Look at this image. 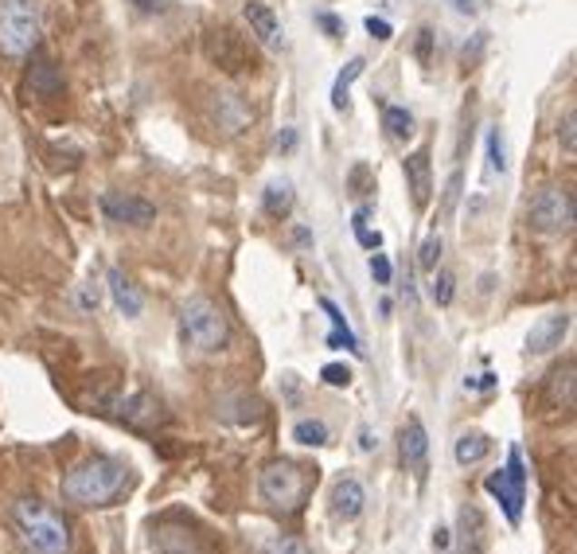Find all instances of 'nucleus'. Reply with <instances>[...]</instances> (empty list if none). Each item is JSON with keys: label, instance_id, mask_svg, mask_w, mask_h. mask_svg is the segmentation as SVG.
<instances>
[{"label": "nucleus", "instance_id": "obj_1", "mask_svg": "<svg viewBox=\"0 0 577 554\" xmlns=\"http://www.w3.org/2000/svg\"><path fill=\"white\" fill-rule=\"evenodd\" d=\"M129 488V469L113 457H86L63 477V500L78 508H110Z\"/></svg>", "mask_w": 577, "mask_h": 554}, {"label": "nucleus", "instance_id": "obj_2", "mask_svg": "<svg viewBox=\"0 0 577 554\" xmlns=\"http://www.w3.org/2000/svg\"><path fill=\"white\" fill-rule=\"evenodd\" d=\"M12 523L20 531V543L32 554H67L71 550V527L55 508L44 500H16L12 504Z\"/></svg>", "mask_w": 577, "mask_h": 554}, {"label": "nucleus", "instance_id": "obj_3", "mask_svg": "<svg viewBox=\"0 0 577 554\" xmlns=\"http://www.w3.org/2000/svg\"><path fill=\"white\" fill-rule=\"evenodd\" d=\"M180 332L195 351L211 355V351L227 348L230 324H227V312H222L211 297H191V301H183V309H180Z\"/></svg>", "mask_w": 577, "mask_h": 554}, {"label": "nucleus", "instance_id": "obj_4", "mask_svg": "<svg viewBox=\"0 0 577 554\" xmlns=\"http://www.w3.org/2000/svg\"><path fill=\"white\" fill-rule=\"evenodd\" d=\"M44 32V8L39 0H0V51L12 59L32 55Z\"/></svg>", "mask_w": 577, "mask_h": 554}, {"label": "nucleus", "instance_id": "obj_5", "mask_svg": "<svg viewBox=\"0 0 577 554\" xmlns=\"http://www.w3.org/2000/svg\"><path fill=\"white\" fill-rule=\"evenodd\" d=\"M258 492L269 508L278 511H297L308 496V469H300L297 460H273V465L261 469Z\"/></svg>", "mask_w": 577, "mask_h": 554}, {"label": "nucleus", "instance_id": "obj_6", "mask_svg": "<svg viewBox=\"0 0 577 554\" xmlns=\"http://www.w3.org/2000/svg\"><path fill=\"white\" fill-rule=\"evenodd\" d=\"M573 219H577L573 192L570 188H558V183L534 192V200L527 207V223L539 234H566V231H573Z\"/></svg>", "mask_w": 577, "mask_h": 554}, {"label": "nucleus", "instance_id": "obj_7", "mask_svg": "<svg viewBox=\"0 0 577 554\" xmlns=\"http://www.w3.org/2000/svg\"><path fill=\"white\" fill-rule=\"evenodd\" d=\"M484 488L500 500L507 523L519 527L523 523V504H527V469H523V453L511 450L507 453V465L500 472H492V477L484 480Z\"/></svg>", "mask_w": 577, "mask_h": 554}, {"label": "nucleus", "instance_id": "obj_8", "mask_svg": "<svg viewBox=\"0 0 577 554\" xmlns=\"http://www.w3.org/2000/svg\"><path fill=\"white\" fill-rule=\"evenodd\" d=\"M207 51H211V59H215L227 74H242V71H254V67H258L254 51L246 47L230 28H219V32L207 35Z\"/></svg>", "mask_w": 577, "mask_h": 554}, {"label": "nucleus", "instance_id": "obj_9", "mask_svg": "<svg viewBox=\"0 0 577 554\" xmlns=\"http://www.w3.org/2000/svg\"><path fill=\"white\" fill-rule=\"evenodd\" d=\"M102 215L110 223H125V227H149L156 219V207L149 200H141V195H125V192H106L98 200Z\"/></svg>", "mask_w": 577, "mask_h": 554}, {"label": "nucleus", "instance_id": "obj_10", "mask_svg": "<svg viewBox=\"0 0 577 554\" xmlns=\"http://www.w3.org/2000/svg\"><path fill=\"white\" fill-rule=\"evenodd\" d=\"M566 332H570V312H566V309L546 312V316H539V321L531 324V332H527V351H531V355L554 351V348H562Z\"/></svg>", "mask_w": 577, "mask_h": 554}, {"label": "nucleus", "instance_id": "obj_11", "mask_svg": "<svg viewBox=\"0 0 577 554\" xmlns=\"http://www.w3.org/2000/svg\"><path fill=\"white\" fill-rule=\"evenodd\" d=\"M113 418L125 421V426H133V430H152L164 414H161V402H156L149 391H133V394H125V399L113 402Z\"/></svg>", "mask_w": 577, "mask_h": 554}, {"label": "nucleus", "instance_id": "obj_12", "mask_svg": "<svg viewBox=\"0 0 577 554\" xmlns=\"http://www.w3.org/2000/svg\"><path fill=\"white\" fill-rule=\"evenodd\" d=\"M398 453H402V465L422 472L425 469V457H429V433L422 426V418L410 414L406 418V426L398 430Z\"/></svg>", "mask_w": 577, "mask_h": 554}, {"label": "nucleus", "instance_id": "obj_13", "mask_svg": "<svg viewBox=\"0 0 577 554\" xmlns=\"http://www.w3.org/2000/svg\"><path fill=\"white\" fill-rule=\"evenodd\" d=\"M363 508H367L363 484H359L356 477L336 480V488H332V516H336V519H344V523H356V519L363 516Z\"/></svg>", "mask_w": 577, "mask_h": 554}, {"label": "nucleus", "instance_id": "obj_14", "mask_svg": "<svg viewBox=\"0 0 577 554\" xmlns=\"http://www.w3.org/2000/svg\"><path fill=\"white\" fill-rule=\"evenodd\" d=\"M406 183H410V195L417 207L429 203V192H433V164H429V149H417L406 156Z\"/></svg>", "mask_w": 577, "mask_h": 554}, {"label": "nucleus", "instance_id": "obj_15", "mask_svg": "<svg viewBox=\"0 0 577 554\" xmlns=\"http://www.w3.org/2000/svg\"><path fill=\"white\" fill-rule=\"evenodd\" d=\"M246 24H250V32L266 47H278L281 44V20H278V12H273L269 5H258V0H250V5H246Z\"/></svg>", "mask_w": 577, "mask_h": 554}, {"label": "nucleus", "instance_id": "obj_16", "mask_svg": "<svg viewBox=\"0 0 577 554\" xmlns=\"http://www.w3.org/2000/svg\"><path fill=\"white\" fill-rule=\"evenodd\" d=\"M110 297H113V305H117V312L122 316H129V321H133V316H141V309H144V297H141V289L129 282V277L122 273V270H110Z\"/></svg>", "mask_w": 577, "mask_h": 554}, {"label": "nucleus", "instance_id": "obj_17", "mask_svg": "<svg viewBox=\"0 0 577 554\" xmlns=\"http://www.w3.org/2000/svg\"><path fill=\"white\" fill-rule=\"evenodd\" d=\"M35 55V51H32ZM63 90V74L55 71V63H51L47 55H35V67H32V74H28V94H35V98H55Z\"/></svg>", "mask_w": 577, "mask_h": 554}, {"label": "nucleus", "instance_id": "obj_18", "mask_svg": "<svg viewBox=\"0 0 577 554\" xmlns=\"http://www.w3.org/2000/svg\"><path fill=\"white\" fill-rule=\"evenodd\" d=\"M320 309L328 312V321H332V328H336V332L332 336H328V348H339V344H344L347 351H363L359 348V340H356V332H351V324H347V316H344V309H339L336 305V301L332 297H320Z\"/></svg>", "mask_w": 577, "mask_h": 554}, {"label": "nucleus", "instance_id": "obj_19", "mask_svg": "<svg viewBox=\"0 0 577 554\" xmlns=\"http://www.w3.org/2000/svg\"><path fill=\"white\" fill-rule=\"evenodd\" d=\"M488 453H492V438H488V433H461L456 445H453L456 465H480Z\"/></svg>", "mask_w": 577, "mask_h": 554}, {"label": "nucleus", "instance_id": "obj_20", "mask_svg": "<svg viewBox=\"0 0 577 554\" xmlns=\"http://www.w3.org/2000/svg\"><path fill=\"white\" fill-rule=\"evenodd\" d=\"M461 554H484V516H480V508L461 511Z\"/></svg>", "mask_w": 577, "mask_h": 554}, {"label": "nucleus", "instance_id": "obj_21", "mask_svg": "<svg viewBox=\"0 0 577 554\" xmlns=\"http://www.w3.org/2000/svg\"><path fill=\"white\" fill-rule=\"evenodd\" d=\"M363 67H367L363 59H351L347 67L339 71L336 86H332V110H336V114H344V110H347V102H351V98H347V94H351V83H356V78L363 74Z\"/></svg>", "mask_w": 577, "mask_h": 554}, {"label": "nucleus", "instance_id": "obj_22", "mask_svg": "<svg viewBox=\"0 0 577 554\" xmlns=\"http://www.w3.org/2000/svg\"><path fill=\"white\" fill-rule=\"evenodd\" d=\"M293 441L297 445H328L332 441V430H328V421L324 418H300L297 426H293Z\"/></svg>", "mask_w": 577, "mask_h": 554}, {"label": "nucleus", "instance_id": "obj_23", "mask_svg": "<svg viewBox=\"0 0 577 554\" xmlns=\"http://www.w3.org/2000/svg\"><path fill=\"white\" fill-rule=\"evenodd\" d=\"M383 129L395 141L414 137V114L406 110V105H383Z\"/></svg>", "mask_w": 577, "mask_h": 554}, {"label": "nucleus", "instance_id": "obj_24", "mask_svg": "<svg viewBox=\"0 0 577 554\" xmlns=\"http://www.w3.org/2000/svg\"><path fill=\"white\" fill-rule=\"evenodd\" d=\"M266 211H269V215H278V219H285L288 211H293V183L273 180L266 188Z\"/></svg>", "mask_w": 577, "mask_h": 554}, {"label": "nucleus", "instance_id": "obj_25", "mask_svg": "<svg viewBox=\"0 0 577 554\" xmlns=\"http://www.w3.org/2000/svg\"><path fill=\"white\" fill-rule=\"evenodd\" d=\"M488 173L492 176L507 173V144H504V129L500 125L488 129Z\"/></svg>", "mask_w": 577, "mask_h": 554}, {"label": "nucleus", "instance_id": "obj_26", "mask_svg": "<svg viewBox=\"0 0 577 554\" xmlns=\"http://www.w3.org/2000/svg\"><path fill=\"white\" fill-rule=\"evenodd\" d=\"M554 402H562V411L573 406V363H566L562 371H554Z\"/></svg>", "mask_w": 577, "mask_h": 554}, {"label": "nucleus", "instance_id": "obj_27", "mask_svg": "<svg viewBox=\"0 0 577 554\" xmlns=\"http://www.w3.org/2000/svg\"><path fill=\"white\" fill-rule=\"evenodd\" d=\"M367 219H371V207H359V211H356V223H351V227H356L359 246L378 250V246H383V234H378V231H367Z\"/></svg>", "mask_w": 577, "mask_h": 554}, {"label": "nucleus", "instance_id": "obj_28", "mask_svg": "<svg viewBox=\"0 0 577 554\" xmlns=\"http://www.w3.org/2000/svg\"><path fill=\"white\" fill-rule=\"evenodd\" d=\"M461 188H465V173H461V168H453L449 183H445V203H441V219H449L453 211H456V203H461Z\"/></svg>", "mask_w": 577, "mask_h": 554}, {"label": "nucleus", "instance_id": "obj_29", "mask_svg": "<svg viewBox=\"0 0 577 554\" xmlns=\"http://www.w3.org/2000/svg\"><path fill=\"white\" fill-rule=\"evenodd\" d=\"M441 250H445L441 234H429V239L422 242V250H417V266H422V270H437V262H441Z\"/></svg>", "mask_w": 577, "mask_h": 554}, {"label": "nucleus", "instance_id": "obj_30", "mask_svg": "<svg viewBox=\"0 0 577 554\" xmlns=\"http://www.w3.org/2000/svg\"><path fill=\"white\" fill-rule=\"evenodd\" d=\"M266 554H317L305 539H293V535H281V539H273V543L266 547Z\"/></svg>", "mask_w": 577, "mask_h": 554}, {"label": "nucleus", "instance_id": "obj_31", "mask_svg": "<svg viewBox=\"0 0 577 554\" xmlns=\"http://www.w3.org/2000/svg\"><path fill=\"white\" fill-rule=\"evenodd\" d=\"M573 125H577V114H573V110H566V117L558 122V141H562V149H566V156H573V153H577Z\"/></svg>", "mask_w": 577, "mask_h": 554}, {"label": "nucleus", "instance_id": "obj_32", "mask_svg": "<svg viewBox=\"0 0 577 554\" xmlns=\"http://www.w3.org/2000/svg\"><path fill=\"white\" fill-rule=\"evenodd\" d=\"M433 273H437V270H433ZM429 293H433V301H437L441 309L449 305V301H453V273H437V277H433V289H429Z\"/></svg>", "mask_w": 577, "mask_h": 554}, {"label": "nucleus", "instance_id": "obj_33", "mask_svg": "<svg viewBox=\"0 0 577 554\" xmlns=\"http://www.w3.org/2000/svg\"><path fill=\"white\" fill-rule=\"evenodd\" d=\"M390 273H395V266H390L386 254H371V277L378 285H390Z\"/></svg>", "mask_w": 577, "mask_h": 554}, {"label": "nucleus", "instance_id": "obj_34", "mask_svg": "<svg viewBox=\"0 0 577 554\" xmlns=\"http://www.w3.org/2000/svg\"><path fill=\"white\" fill-rule=\"evenodd\" d=\"M320 375H324V382H332V387H347V382H351V371H347V367H339V363H328Z\"/></svg>", "mask_w": 577, "mask_h": 554}, {"label": "nucleus", "instance_id": "obj_35", "mask_svg": "<svg viewBox=\"0 0 577 554\" xmlns=\"http://www.w3.org/2000/svg\"><path fill=\"white\" fill-rule=\"evenodd\" d=\"M367 32H371L375 39H383V44H386L390 35H395V28H390L386 20H378V16H367Z\"/></svg>", "mask_w": 577, "mask_h": 554}, {"label": "nucleus", "instance_id": "obj_36", "mask_svg": "<svg viewBox=\"0 0 577 554\" xmlns=\"http://www.w3.org/2000/svg\"><path fill=\"white\" fill-rule=\"evenodd\" d=\"M78 305H83V312L98 309V289H94V285H86V289H83V297H78Z\"/></svg>", "mask_w": 577, "mask_h": 554}, {"label": "nucleus", "instance_id": "obj_37", "mask_svg": "<svg viewBox=\"0 0 577 554\" xmlns=\"http://www.w3.org/2000/svg\"><path fill=\"white\" fill-rule=\"evenodd\" d=\"M371 450H378V438L371 430H359V453H371Z\"/></svg>", "mask_w": 577, "mask_h": 554}, {"label": "nucleus", "instance_id": "obj_38", "mask_svg": "<svg viewBox=\"0 0 577 554\" xmlns=\"http://www.w3.org/2000/svg\"><path fill=\"white\" fill-rule=\"evenodd\" d=\"M141 12H164V0H133Z\"/></svg>", "mask_w": 577, "mask_h": 554}, {"label": "nucleus", "instance_id": "obj_39", "mask_svg": "<svg viewBox=\"0 0 577 554\" xmlns=\"http://www.w3.org/2000/svg\"><path fill=\"white\" fill-rule=\"evenodd\" d=\"M320 24H324V28L332 32V35H339V20H336V16H320Z\"/></svg>", "mask_w": 577, "mask_h": 554}]
</instances>
